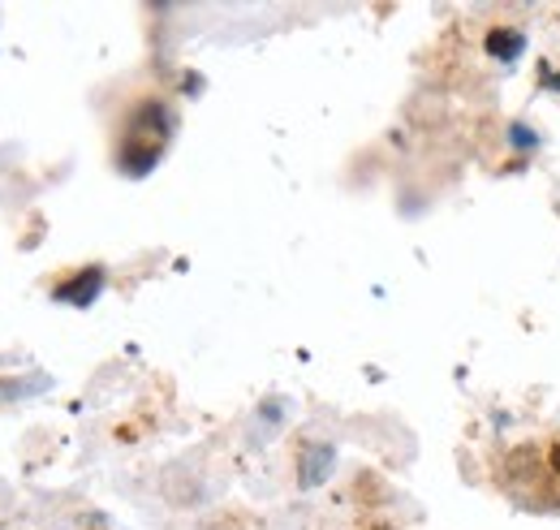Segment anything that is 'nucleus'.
Segmentation results:
<instances>
[{"mask_svg":"<svg viewBox=\"0 0 560 530\" xmlns=\"http://www.w3.org/2000/svg\"><path fill=\"white\" fill-rule=\"evenodd\" d=\"M173 134V113L160 104V100H147L130 113L126 134H121V147H117V169L130 173V177H147L164 151Z\"/></svg>","mask_w":560,"mask_h":530,"instance_id":"obj_1","label":"nucleus"},{"mask_svg":"<svg viewBox=\"0 0 560 530\" xmlns=\"http://www.w3.org/2000/svg\"><path fill=\"white\" fill-rule=\"evenodd\" d=\"M100 293H104V267H82V272H73L70 280H61L52 289V298L66 302V307H91Z\"/></svg>","mask_w":560,"mask_h":530,"instance_id":"obj_2","label":"nucleus"},{"mask_svg":"<svg viewBox=\"0 0 560 530\" xmlns=\"http://www.w3.org/2000/svg\"><path fill=\"white\" fill-rule=\"evenodd\" d=\"M328 465H332V449L328 445H311L302 453V487H315L319 479H328Z\"/></svg>","mask_w":560,"mask_h":530,"instance_id":"obj_3","label":"nucleus"},{"mask_svg":"<svg viewBox=\"0 0 560 530\" xmlns=\"http://www.w3.org/2000/svg\"><path fill=\"white\" fill-rule=\"evenodd\" d=\"M522 48H526V35L522 31H491L488 35V53L500 57V61H517Z\"/></svg>","mask_w":560,"mask_h":530,"instance_id":"obj_4","label":"nucleus"},{"mask_svg":"<svg viewBox=\"0 0 560 530\" xmlns=\"http://www.w3.org/2000/svg\"><path fill=\"white\" fill-rule=\"evenodd\" d=\"M513 142H517V147H530V134H526V126H513Z\"/></svg>","mask_w":560,"mask_h":530,"instance_id":"obj_5","label":"nucleus"}]
</instances>
